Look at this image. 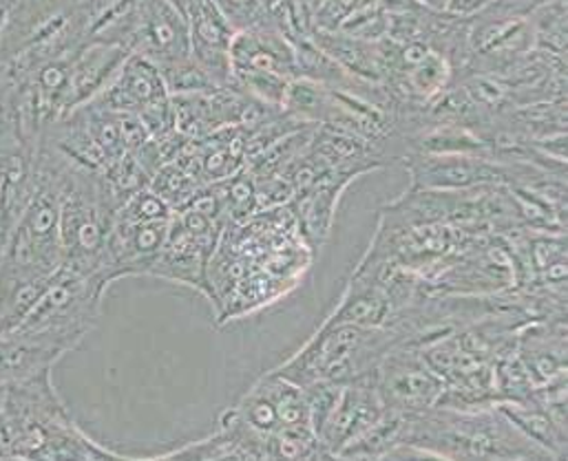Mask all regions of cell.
Here are the masks:
<instances>
[{
  "label": "cell",
  "mask_w": 568,
  "mask_h": 461,
  "mask_svg": "<svg viewBox=\"0 0 568 461\" xmlns=\"http://www.w3.org/2000/svg\"><path fill=\"white\" fill-rule=\"evenodd\" d=\"M536 382L516 354V342L494 362V400L496 404L527 402L536 396Z\"/></svg>",
  "instance_id": "obj_14"
},
{
  "label": "cell",
  "mask_w": 568,
  "mask_h": 461,
  "mask_svg": "<svg viewBox=\"0 0 568 461\" xmlns=\"http://www.w3.org/2000/svg\"><path fill=\"white\" fill-rule=\"evenodd\" d=\"M129 49L131 53L151 60L160 69L164 82L195 60L191 51L189 20L169 0H138Z\"/></svg>",
  "instance_id": "obj_9"
},
{
  "label": "cell",
  "mask_w": 568,
  "mask_h": 461,
  "mask_svg": "<svg viewBox=\"0 0 568 461\" xmlns=\"http://www.w3.org/2000/svg\"><path fill=\"white\" fill-rule=\"evenodd\" d=\"M374 385L387 411L398 416L423 413L440 402L443 380L425 362L416 345L394 347L376 367Z\"/></svg>",
  "instance_id": "obj_8"
},
{
  "label": "cell",
  "mask_w": 568,
  "mask_h": 461,
  "mask_svg": "<svg viewBox=\"0 0 568 461\" xmlns=\"http://www.w3.org/2000/svg\"><path fill=\"white\" fill-rule=\"evenodd\" d=\"M233 226L220 234L209 265L211 305L220 325L280 303L301 285L314 258L290 204Z\"/></svg>",
  "instance_id": "obj_1"
},
{
  "label": "cell",
  "mask_w": 568,
  "mask_h": 461,
  "mask_svg": "<svg viewBox=\"0 0 568 461\" xmlns=\"http://www.w3.org/2000/svg\"><path fill=\"white\" fill-rule=\"evenodd\" d=\"M106 287L109 283L100 274L60 265L7 338L36 345L58 358L71 354L98 325Z\"/></svg>",
  "instance_id": "obj_4"
},
{
  "label": "cell",
  "mask_w": 568,
  "mask_h": 461,
  "mask_svg": "<svg viewBox=\"0 0 568 461\" xmlns=\"http://www.w3.org/2000/svg\"><path fill=\"white\" fill-rule=\"evenodd\" d=\"M398 345L412 342L392 325L363 327L354 322L323 320L301 349L273 371L296 387L314 382L347 385L372 376L378 362Z\"/></svg>",
  "instance_id": "obj_3"
},
{
  "label": "cell",
  "mask_w": 568,
  "mask_h": 461,
  "mask_svg": "<svg viewBox=\"0 0 568 461\" xmlns=\"http://www.w3.org/2000/svg\"><path fill=\"white\" fill-rule=\"evenodd\" d=\"M189 29L195 62L217 86L231 89V44L237 33L233 22L215 0H197L189 16Z\"/></svg>",
  "instance_id": "obj_12"
},
{
  "label": "cell",
  "mask_w": 568,
  "mask_h": 461,
  "mask_svg": "<svg viewBox=\"0 0 568 461\" xmlns=\"http://www.w3.org/2000/svg\"><path fill=\"white\" fill-rule=\"evenodd\" d=\"M294 78H298L296 49L273 20L235 33L231 44V89L282 111Z\"/></svg>",
  "instance_id": "obj_5"
},
{
  "label": "cell",
  "mask_w": 568,
  "mask_h": 461,
  "mask_svg": "<svg viewBox=\"0 0 568 461\" xmlns=\"http://www.w3.org/2000/svg\"><path fill=\"white\" fill-rule=\"evenodd\" d=\"M534 49L567 58V0H551L529 18Z\"/></svg>",
  "instance_id": "obj_15"
},
{
  "label": "cell",
  "mask_w": 568,
  "mask_h": 461,
  "mask_svg": "<svg viewBox=\"0 0 568 461\" xmlns=\"http://www.w3.org/2000/svg\"><path fill=\"white\" fill-rule=\"evenodd\" d=\"M220 424H226L268 460V438L284 429H312L310 404L305 391L285 380L273 369L266 371L242 400L222 413Z\"/></svg>",
  "instance_id": "obj_7"
},
{
  "label": "cell",
  "mask_w": 568,
  "mask_h": 461,
  "mask_svg": "<svg viewBox=\"0 0 568 461\" xmlns=\"http://www.w3.org/2000/svg\"><path fill=\"white\" fill-rule=\"evenodd\" d=\"M412 191H469L478 186H523L549 173L529 162L491 153H409L403 157ZM567 175V173H560Z\"/></svg>",
  "instance_id": "obj_6"
},
{
  "label": "cell",
  "mask_w": 568,
  "mask_h": 461,
  "mask_svg": "<svg viewBox=\"0 0 568 461\" xmlns=\"http://www.w3.org/2000/svg\"><path fill=\"white\" fill-rule=\"evenodd\" d=\"M9 345V338L7 336H0V349H4Z\"/></svg>",
  "instance_id": "obj_17"
},
{
  "label": "cell",
  "mask_w": 568,
  "mask_h": 461,
  "mask_svg": "<svg viewBox=\"0 0 568 461\" xmlns=\"http://www.w3.org/2000/svg\"><path fill=\"white\" fill-rule=\"evenodd\" d=\"M496 407L514 422V427L525 438H529L534 444L547 451L551 460H567L568 429L547 411V407L536 396L527 402Z\"/></svg>",
  "instance_id": "obj_13"
},
{
  "label": "cell",
  "mask_w": 568,
  "mask_h": 461,
  "mask_svg": "<svg viewBox=\"0 0 568 461\" xmlns=\"http://www.w3.org/2000/svg\"><path fill=\"white\" fill-rule=\"evenodd\" d=\"M396 447H412L420 460H551L496 404L403 416Z\"/></svg>",
  "instance_id": "obj_2"
},
{
  "label": "cell",
  "mask_w": 568,
  "mask_h": 461,
  "mask_svg": "<svg viewBox=\"0 0 568 461\" xmlns=\"http://www.w3.org/2000/svg\"><path fill=\"white\" fill-rule=\"evenodd\" d=\"M186 20H189V16H191V11H193V7L197 4V0H169Z\"/></svg>",
  "instance_id": "obj_16"
},
{
  "label": "cell",
  "mask_w": 568,
  "mask_h": 461,
  "mask_svg": "<svg viewBox=\"0 0 568 461\" xmlns=\"http://www.w3.org/2000/svg\"><path fill=\"white\" fill-rule=\"evenodd\" d=\"M516 354L536 387H549L567 380V316L536 318L523 325L516 336Z\"/></svg>",
  "instance_id": "obj_11"
},
{
  "label": "cell",
  "mask_w": 568,
  "mask_h": 461,
  "mask_svg": "<svg viewBox=\"0 0 568 461\" xmlns=\"http://www.w3.org/2000/svg\"><path fill=\"white\" fill-rule=\"evenodd\" d=\"M387 407L374 385V373L341 385L336 402L316 436L329 460H336L345 447L369 431L387 416Z\"/></svg>",
  "instance_id": "obj_10"
}]
</instances>
